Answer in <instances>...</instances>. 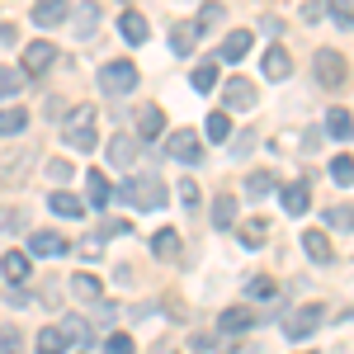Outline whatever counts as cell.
Masks as SVG:
<instances>
[{
    "instance_id": "6da1fadb",
    "label": "cell",
    "mask_w": 354,
    "mask_h": 354,
    "mask_svg": "<svg viewBox=\"0 0 354 354\" xmlns=\"http://www.w3.org/2000/svg\"><path fill=\"white\" fill-rule=\"evenodd\" d=\"M312 81L322 85V90H340V85L350 81V62L335 48H322V53L312 57Z\"/></svg>"
},
{
    "instance_id": "d6986e66",
    "label": "cell",
    "mask_w": 354,
    "mask_h": 354,
    "mask_svg": "<svg viewBox=\"0 0 354 354\" xmlns=\"http://www.w3.org/2000/svg\"><path fill=\"white\" fill-rule=\"evenodd\" d=\"M48 208H53L57 218H85V203L76 194H48Z\"/></svg>"
},
{
    "instance_id": "52a82bcc",
    "label": "cell",
    "mask_w": 354,
    "mask_h": 354,
    "mask_svg": "<svg viewBox=\"0 0 354 354\" xmlns=\"http://www.w3.org/2000/svg\"><path fill=\"white\" fill-rule=\"evenodd\" d=\"M57 62V48L43 38V43H28L24 48V76H48V66Z\"/></svg>"
},
{
    "instance_id": "484cf974",
    "label": "cell",
    "mask_w": 354,
    "mask_h": 354,
    "mask_svg": "<svg viewBox=\"0 0 354 354\" xmlns=\"http://www.w3.org/2000/svg\"><path fill=\"white\" fill-rule=\"evenodd\" d=\"M194 33H198L194 24H175V28H170V48H175L180 57H189L194 53Z\"/></svg>"
},
{
    "instance_id": "b9f144b4",
    "label": "cell",
    "mask_w": 354,
    "mask_h": 354,
    "mask_svg": "<svg viewBox=\"0 0 354 354\" xmlns=\"http://www.w3.org/2000/svg\"><path fill=\"white\" fill-rule=\"evenodd\" d=\"M48 175H53L57 185H62V180H71V161H53V165H48Z\"/></svg>"
},
{
    "instance_id": "ac0fdd59",
    "label": "cell",
    "mask_w": 354,
    "mask_h": 354,
    "mask_svg": "<svg viewBox=\"0 0 354 354\" xmlns=\"http://www.w3.org/2000/svg\"><path fill=\"white\" fill-rule=\"evenodd\" d=\"M85 189H90V208H104L113 198V189H109V180L100 175V170H85Z\"/></svg>"
},
{
    "instance_id": "4dcf8cb0",
    "label": "cell",
    "mask_w": 354,
    "mask_h": 354,
    "mask_svg": "<svg viewBox=\"0 0 354 354\" xmlns=\"http://www.w3.org/2000/svg\"><path fill=\"white\" fill-rule=\"evenodd\" d=\"M62 350H66V340H62V330H57V326L38 330V354H62Z\"/></svg>"
},
{
    "instance_id": "8992f818",
    "label": "cell",
    "mask_w": 354,
    "mask_h": 354,
    "mask_svg": "<svg viewBox=\"0 0 354 354\" xmlns=\"http://www.w3.org/2000/svg\"><path fill=\"white\" fill-rule=\"evenodd\" d=\"M165 156H175L180 165L203 161V137L194 133V128H180V133H170V142H165Z\"/></svg>"
},
{
    "instance_id": "d590c367",
    "label": "cell",
    "mask_w": 354,
    "mask_h": 354,
    "mask_svg": "<svg viewBox=\"0 0 354 354\" xmlns=\"http://www.w3.org/2000/svg\"><path fill=\"white\" fill-rule=\"evenodd\" d=\"M326 15H330V19H335L340 28H354V5H350V0H335Z\"/></svg>"
},
{
    "instance_id": "1f68e13d",
    "label": "cell",
    "mask_w": 354,
    "mask_h": 354,
    "mask_svg": "<svg viewBox=\"0 0 354 354\" xmlns=\"http://www.w3.org/2000/svg\"><path fill=\"white\" fill-rule=\"evenodd\" d=\"M250 322H255L250 307H232V312H222V330H245Z\"/></svg>"
},
{
    "instance_id": "74e56055",
    "label": "cell",
    "mask_w": 354,
    "mask_h": 354,
    "mask_svg": "<svg viewBox=\"0 0 354 354\" xmlns=\"http://www.w3.org/2000/svg\"><path fill=\"white\" fill-rule=\"evenodd\" d=\"M104 354H133V335H123V330L109 335V340H104Z\"/></svg>"
},
{
    "instance_id": "83f0119b",
    "label": "cell",
    "mask_w": 354,
    "mask_h": 354,
    "mask_svg": "<svg viewBox=\"0 0 354 354\" xmlns=\"http://www.w3.org/2000/svg\"><path fill=\"white\" fill-rule=\"evenodd\" d=\"M189 85L198 90V95H208V90L218 85V62H203V66H198V71L189 76Z\"/></svg>"
},
{
    "instance_id": "60d3db41",
    "label": "cell",
    "mask_w": 354,
    "mask_h": 354,
    "mask_svg": "<svg viewBox=\"0 0 354 354\" xmlns=\"http://www.w3.org/2000/svg\"><path fill=\"white\" fill-rule=\"evenodd\" d=\"M302 19H307V24H317V19H326V5H317V0H312V5H302Z\"/></svg>"
},
{
    "instance_id": "4fadbf2b",
    "label": "cell",
    "mask_w": 354,
    "mask_h": 354,
    "mask_svg": "<svg viewBox=\"0 0 354 354\" xmlns=\"http://www.w3.org/2000/svg\"><path fill=\"white\" fill-rule=\"evenodd\" d=\"M0 274H5V283H24L28 279V255L5 250V255H0Z\"/></svg>"
},
{
    "instance_id": "7c38bea8",
    "label": "cell",
    "mask_w": 354,
    "mask_h": 354,
    "mask_svg": "<svg viewBox=\"0 0 354 354\" xmlns=\"http://www.w3.org/2000/svg\"><path fill=\"white\" fill-rule=\"evenodd\" d=\"M66 15H71V10H66L62 0H43V5H33V24H38V28H57Z\"/></svg>"
},
{
    "instance_id": "44dd1931",
    "label": "cell",
    "mask_w": 354,
    "mask_h": 354,
    "mask_svg": "<svg viewBox=\"0 0 354 354\" xmlns=\"http://www.w3.org/2000/svg\"><path fill=\"white\" fill-rule=\"evenodd\" d=\"M302 250H307L317 265H330V241H326V232H302Z\"/></svg>"
},
{
    "instance_id": "3957f363",
    "label": "cell",
    "mask_w": 354,
    "mask_h": 354,
    "mask_svg": "<svg viewBox=\"0 0 354 354\" xmlns=\"http://www.w3.org/2000/svg\"><path fill=\"white\" fill-rule=\"evenodd\" d=\"M100 90H104V95H133L137 90V66L133 62H104V66H100Z\"/></svg>"
},
{
    "instance_id": "7402d4cb",
    "label": "cell",
    "mask_w": 354,
    "mask_h": 354,
    "mask_svg": "<svg viewBox=\"0 0 354 354\" xmlns=\"http://www.w3.org/2000/svg\"><path fill=\"white\" fill-rule=\"evenodd\" d=\"M57 330H62V340H76V345H90V340H95V330H90L85 317H66Z\"/></svg>"
},
{
    "instance_id": "9a60e30c",
    "label": "cell",
    "mask_w": 354,
    "mask_h": 354,
    "mask_svg": "<svg viewBox=\"0 0 354 354\" xmlns=\"http://www.w3.org/2000/svg\"><path fill=\"white\" fill-rule=\"evenodd\" d=\"M161 128H165L161 104H142V109H137V133L142 137H161Z\"/></svg>"
},
{
    "instance_id": "f1b7e54d",
    "label": "cell",
    "mask_w": 354,
    "mask_h": 354,
    "mask_svg": "<svg viewBox=\"0 0 354 354\" xmlns=\"http://www.w3.org/2000/svg\"><path fill=\"white\" fill-rule=\"evenodd\" d=\"M270 189H274V175H270V170H250V175H245V194H250V198H265Z\"/></svg>"
},
{
    "instance_id": "f35d334b",
    "label": "cell",
    "mask_w": 354,
    "mask_h": 354,
    "mask_svg": "<svg viewBox=\"0 0 354 354\" xmlns=\"http://www.w3.org/2000/svg\"><path fill=\"white\" fill-rule=\"evenodd\" d=\"M245 293H250V298H274V279H265V274H260V279H250V283H245Z\"/></svg>"
},
{
    "instance_id": "30bf717a",
    "label": "cell",
    "mask_w": 354,
    "mask_h": 354,
    "mask_svg": "<svg viewBox=\"0 0 354 354\" xmlns=\"http://www.w3.org/2000/svg\"><path fill=\"white\" fill-rule=\"evenodd\" d=\"M133 161H137V137H133V133H118V137H109V165L128 170Z\"/></svg>"
},
{
    "instance_id": "ba28073f",
    "label": "cell",
    "mask_w": 354,
    "mask_h": 354,
    "mask_svg": "<svg viewBox=\"0 0 354 354\" xmlns=\"http://www.w3.org/2000/svg\"><path fill=\"white\" fill-rule=\"evenodd\" d=\"M255 100H260V95H255V85L245 81V76L227 81V90H222V104H227V109H255ZM227 109H222V113H227Z\"/></svg>"
},
{
    "instance_id": "8fae6325",
    "label": "cell",
    "mask_w": 354,
    "mask_h": 354,
    "mask_svg": "<svg viewBox=\"0 0 354 354\" xmlns=\"http://www.w3.org/2000/svg\"><path fill=\"white\" fill-rule=\"evenodd\" d=\"M118 33H123L128 43H147V33H151V28H147V15H142V10H123Z\"/></svg>"
},
{
    "instance_id": "d6a6232c",
    "label": "cell",
    "mask_w": 354,
    "mask_h": 354,
    "mask_svg": "<svg viewBox=\"0 0 354 354\" xmlns=\"http://www.w3.org/2000/svg\"><path fill=\"white\" fill-rule=\"evenodd\" d=\"M265 232H270V227H265L260 218L241 222V245H250V250H255V245H265Z\"/></svg>"
},
{
    "instance_id": "ee69618b",
    "label": "cell",
    "mask_w": 354,
    "mask_h": 354,
    "mask_svg": "<svg viewBox=\"0 0 354 354\" xmlns=\"http://www.w3.org/2000/svg\"><path fill=\"white\" fill-rule=\"evenodd\" d=\"M180 198H185V203H198V185H194V180H180Z\"/></svg>"
},
{
    "instance_id": "277c9868",
    "label": "cell",
    "mask_w": 354,
    "mask_h": 354,
    "mask_svg": "<svg viewBox=\"0 0 354 354\" xmlns=\"http://www.w3.org/2000/svg\"><path fill=\"white\" fill-rule=\"evenodd\" d=\"M62 137H66L71 151H95V142H100V133H95V109H76Z\"/></svg>"
},
{
    "instance_id": "5b68a950",
    "label": "cell",
    "mask_w": 354,
    "mask_h": 354,
    "mask_svg": "<svg viewBox=\"0 0 354 354\" xmlns=\"http://www.w3.org/2000/svg\"><path fill=\"white\" fill-rule=\"evenodd\" d=\"M326 322V307L322 302H307V307H293L288 317H283V335L288 340H302V335H312V330Z\"/></svg>"
},
{
    "instance_id": "2e32d148",
    "label": "cell",
    "mask_w": 354,
    "mask_h": 354,
    "mask_svg": "<svg viewBox=\"0 0 354 354\" xmlns=\"http://www.w3.org/2000/svg\"><path fill=\"white\" fill-rule=\"evenodd\" d=\"M28 250H33V255H48V260H53V255H66V241H62L57 232H33V236H28Z\"/></svg>"
},
{
    "instance_id": "cb8c5ba5",
    "label": "cell",
    "mask_w": 354,
    "mask_h": 354,
    "mask_svg": "<svg viewBox=\"0 0 354 354\" xmlns=\"http://www.w3.org/2000/svg\"><path fill=\"white\" fill-rule=\"evenodd\" d=\"M213 222H218L222 232L236 222V194H218V203H213Z\"/></svg>"
},
{
    "instance_id": "4316f807",
    "label": "cell",
    "mask_w": 354,
    "mask_h": 354,
    "mask_svg": "<svg viewBox=\"0 0 354 354\" xmlns=\"http://www.w3.org/2000/svg\"><path fill=\"white\" fill-rule=\"evenodd\" d=\"M24 71H15V66H0V100H10V95H19L24 90Z\"/></svg>"
},
{
    "instance_id": "e575fe53",
    "label": "cell",
    "mask_w": 354,
    "mask_h": 354,
    "mask_svg": "<svg viewBox=\"0 0 354 354\" xmlns=\"http://www.w3.org/2000/svg\"><path fill=\"white\" fill-rule=\"evenodd\" d=\"M330 175H335L340 189H350V185H354V161H350V156H335V161H330Z\"/></svg>"
},
{
    "instance_id": "8d00e7d4",
    "label": "cell",
    "mask_w": 354,
    "mask_h": 354,
    "mask_svg": "<svg viewBox=\"0 0 354 354\" xmlns=\"http://www.w3.org/2000/svg\"><path fill=\"white\" fill-rule=\"evenodd\" d=\"M19 345H24V335L15 326H0V354H19Z\"/></svg>"
},
{
    "instance_id": "7a4b0ae2",
    "label": "cell",
    "mask_w": 354,
    "mask_h": 354,
    "mask_svg": "<svg viewBox=\"0 0 354 354\" xmlns=\"http://www.w3.org/2000/svg\"><path fill=\"white\" fill-rule=\"evenodd\" d=\"M123 198L133 203L137 213H151V208H161L165 203V185L156 180V175H137V180H123Z\"/></svg>"
},
{
    "instance_id": "5bb4252c",
    "label": "cell",
    "mask_w": 354,
    "mask_h": 354,
    "mask_svg": "<svg viewBox=\"0 0 354 354\" xmlns=\"http://www.w3.org/2000/svg\"><path fill=\"white\" fill-rule=\"evenodd\" d=\"M265 76H270V81H288V76H293V57L283 53V48H270V53H265Z\"/></svg>"
},
{
    "instance_id": "7bdbcfd3",
    "label": "cell",
    "mask_w": 354,
    "mask_h": 354,
    "mask_svg": "<svg viewBox=\"0 0 354 354\" xmlns=\"http://www.w3.org/2000/svg\"><path fill=\"white\" fill-rule=\"evenodd\" d=\"M0 227H24V213H19V208H5V213H0Z\"/></svg>"
},
{
    "instance_id": "836d02e7",
    "label": "cell",
    "mask_w": 354,
    "mask_h": 354,
    "mask_svg": "<svg viewBox=\"0 0 354 354\" xmlns=\"http://www.w3.org/2000/svg\"><path fill=\"white\" fill-rule=\"evenodd\" d=\"M208 137H213V142H227V137H232V113H208Z\"/></svg>"
},
{
    "instance_id": "603a6c76",
    "label": "cell",
    "mask_w": 354,
    "mask_h": 354,
    "mask_svg": "<svg viewBox=\"0 0 354 354\" xmlns=\"http://www.w3.org/2000/svg\"><path fill=\"white\" fill-rule=\"evenodd\" d=\"M326 133L335 137V142H345V137L354 133V118H350V109H330V113H326Z\"/></svg>"
},
{
    "instance_id": "d4e9b609",
    "label": "cell",
    "mask_w": 354,
    "mask_h": 354,
    "mask_svg": "<svg viewBox=\"0 0 354 354\" xmlns=\"http://www.w3.org/2000/svg\"><path fill=\"white\" fill-rule=\"evenodd\" d=\"M71 293L81 302H100V279H95V274H76V279H71Z\"/></svg>"
},
{
    "instance_id": "ffe728a7",
    "label": "cell",
    "mask_w": 354,
    "mask_h": 354,
    "mask_svg": "<svg viewBox=\"0 0 354 354\" xmlns=\"http://www.w3.org/2000/svg\"><path fill=\"white\" fill-rule=\"evenodd\" d=\"M250 43H255V38H250L245 28H236V33H227V43H222V62H241V57L250 53Z\"/></svg>"
},
{
    "instance_id": "9c48e42d",
    "label": "cell",
    "mask_w": 354,
    "mask_h": 354,
    "mask_svg": "<svg viewBox=\"0 0 354 354\" xmlns=\"http://www.w3.org/2000/svg\"><path fill=\"white\" fill-rule=\"evenodd\" d=\"M279 198H283V213H288V218H302V213L312 208V189H307V180L283 185V194H279Z\"/></svg>"
},
{
    "instance_id": "e0dca14e",
    "label": "cell",
    "mask_w": 354,
    "mask_h": 354,
    "mask_svg": "<svg viewBox=\"0 0 354 354\" xmlns=\"http://www.w3.org/2000/svg\"><path fill=\"white\" fill-rule=\"evenodd\" d=\"M151 255H156V260H175V255H180V232H175V227H161V232L151 236Z\"/></svg>"
},
{
    "instance_id": "ab89813d",
    "label": "cell",
    "mask_w": 354,
    "mask_h": 354,
    "mask_svg": "<svg viewBox=\"0 0 354 354\" xmlns=\"http://www.w3.org/2000/svg\"><path fill=\"white\" fill-rule=\"evenodd\" d=\"M326 222H330V227H354V208L340 203V208H330V213H326Z\"/></svg>"
},
{
    "instance_id": "f546056e",
    "label": "cell",
    "mask_w": 354,
    "mask_h": 354,
    "mask_svg": "<svg viewBox=\"0 0 354 354\" xmlns=\"http://www.w3.org/2000/svg\"><path fill=\"white\" fill-rule=\"evenodd\" d=\"M24 123H28V113H24V109H0V137L24 133Z\"/></svg>"
},
{
    "instance_id": "f6af8a7d",
    "label": "cell",
    "mask_w": 354,
    "mask_h": 354,
    "mask_svg": "<svg viewBox=\"0 0 354 354\" xmlns=\"http://www.w3.org/2000/svg\"><path fill=\"white\" fill-rule=\"evenodd\" d=\"M151 354H175V350H170V345H156V350H151Z\"/></svg>"
}]
</instances>
